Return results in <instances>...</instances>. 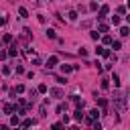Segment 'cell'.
<instances>
[{
    "label": "cell",
    "instance_id": "9",
    "mask_svg": "<svg viewBox=\"0 0 130 130\" xmlns=\"http://www.w3.org/2000/svg\"><path fill=\"white\" fill-rule=\"evenodd\" d=\"M120 35H122V37H128V35H130V30H128V26H122V28H120Z\"/></svg>",
    "mask_w": 130,
    "mask_h": 130
},
{
    "label": "cell",
    "instance_id": "25",
    "mask_svg": "<svg viewBox=\"0 0 130 130\" xmlns=\"http://www.w3.org/2000/svg\"><path fill=\"white\" fill-rule=\"evenodd\" d=\"M12 41V35H4V43H10Z\"/></svg>",
    "mask_w": 130,
    "mask_h": 130
},
{
    "label": "cell",
    "instance_id": "23",
    "mask_svg": "<svg viewBox=\"0 0 130 130\" xmlns=\"http://www.w3.org/2000/svg\"><path fill=\"white\" fill-rule=\"evenodd\" d=\"M92 39H96V41H98V39H100V32H98V30H94V32H92Z\"/></svg>",
    "mask_w": 130,
    "mask_h": 130
},
{
    "label": "cell",
    "instance_id": "10",
    "mask_svg": "<svg viewBox=\"0 0 130 130\" xmlns=\"http://www.w3.org/2000/svg\"><path fill=\"white\" fill-rule=\"evenodd\" d=\"M10 124H12V126H18V124H20L18 116H12V118H10Z\"/></svg>",
    "mask_w": 130,
    "mask_h": 130
},
{
    "label": "cell",
    "instance_id": "24",
    "mask_svg": "<svg viewBox=\"0 0 130 130\" xmlns=\"http://www.w3.org/2000/svg\"><path fill=\"white\" fill-rule=\"evenodd\" d=\"M94 130H102V124L100 122H94Z\"/></svg>",
    "mask_w": 130,
    "mask_h": 130
},
{
    "label": "cell",
    "instance_id": "19",
    "mask_svg": "<svg viewBox=\"0 0 130 130\" xmlns=\"http://www.w3.org/2000/svg\"><path fill=\"white\" fill-rule=\"evenodd\" d=\"M118 49H122V43L120 41H114V51H118Z\"/></svg>",
    "mask_w": 130,
    "mask_h": 130
},
{
    "label": "cell",
    "instance_id": "6",
    "mask_svg": "<svg viewBox=\"0 0 130 130\" xmlns=\"http://www.w3.org/2000/svg\"><path fill=\"white\" fill-rule=\"evenodd\" d=\"M61 71H63V73H71L73 67H71V65H61Z\"/></svg>",
    "mask_w": 130,
    "mask_h": 130
},
{
    "label": "cell",
    "instance_id": "11",
    "mask_svg": "<svg viewBox=\"0 0 130 130\" xmlns=\"http://www.w3.org/2000/svg\"><path fill=\"white\" fill-rule=\"evenodd\" d=\"M18 14L22 16V18H26V16H28V12H26V8H22V6L18 8Z\"/></svg>",
    "mask_w": 130,
    "mask_h": 130
},
{
    "label": "cell",
    "instance_id": "15",
    "mask_svg": "<svg viewBox=\"0 0 130 130\" xmlns=\"http://www.w3.org/2000/svg\"><path fill=\"white\" fill-rule=\"evenodd\" d=\"M47 37L49 39H55V30L53 28H47Z\"/></svg>",
    "mask_w": 130,
    "mask_h": 130
},
{
    "label": "cell",
    "instance_id": "4",
    "mask_svg": "<svg viewBox=\"0 0 130 130\" xmlns=\"http://www.w3.org/2000/svg\"><path fill=\"white\" fill-rule=\"evenodd\" d=\"M98 106L102 108V114H106V106H108V102L104 100V98H100V100H98Z\"/></svg>",
    "mask_w": 130,
    "mask_h": 130
},
{
    "label": "cell",
    "instance_id": "5",
    "mask_svg": "<svg viewBox=\"0 0 130 130\" xmlns=\"http://www.w3.org/2000/svg\"><path fill=\"white\" fill-rule=\"evenodd\" d=\"M108 12H110V8H108V6H102V8H100V16H98V18L102 20V18H104V16H106Z\"/></svg>",
    "mask_w": 130,
    "mask_h": 130
},
{
    "label": "cell",
    "instance_id": "14",
    "mask_svg": "<svg viewBox=\"0 0 130 130\" xmlns=\"http://www.w3.org/2000/svg\"><path fill=\"white\" fill-rule=\"evenodd\" d=\"M12 112H14V108H12L10 104H6V106H4V114H12Z\"/></svg>",
    "mask_w": 130,
    "mask_h": 130
},
{
    "label": "cell",
    "instance_id": "7",
    "mask_svg": "<svg viewBox=\"0 0 130 130\" xmlns=\"http://www.w3.org/2000/svg\"><path fill=\"white\" fill-rule=\"evenodd\" d=\"M73 118H75L77 122H81V120H84V114H81V110H77V112L73 114Z\"/></svg>",
    "mask_w": 130,
    "mask_h": 130
},
{
    "label": "cell",
    "instance_id": "16",
    "mask_svg": "<svg viewBox=\"0 0 130 130\" xmlns=\"http://www.w3.org/2000/svg\"><path fill=\"white\" fill-rule=\"evenodd\" d=\"M37 92H39V94H47V86H45V84H41V86H39V90H37Z\"/></svg>",
    "mask_w": 130,
    "mask_h": 130
},
{
    "label": "cell",
    "instance_id": "2",
    "mask_svg": "<svg viewBox=\"0 0 130 130\" xmlns=\"http://www.w3.org/2000/svg\"><path fill=\"white\" fill-rule=\"evenodd\" d=\"M57 61H59V59H57L55 55H53V57H49V59H47V65H45V67H47V69H53L55 65H57Z\"/></svg>",
    "mask_w": 130,
    "mask_h": 130
},
{
    "label": "cell",
    "instance_id": "1",
    "mask_svg": "<svg viewBox=\"0 0 130 130\" xmlns=\"http://www.w3.org/2000/svg\"><path fill=\"white\" fill-rule=\"evenodd\" d=\"M116 104H118V108L124 112L126 110V96L124 94H116Z\"/></svg>",
    "mask_w": 130,
    "mask_h": 130
},
{
    "label": "cell",
    "instance_id": "22",
    "mask_svg": "<svg viewBox=\"0 0 130 130\" xmlns=\"http://www.w3.org/2000/svg\"><path fill=\"white\" fill-rule=\"evenodd\" d=\"M98 28H100V32H106V30H108V24H100Z\"/></svg>",
    "mask_w": 130,
    "mask_h": 130
},
{
    "label": "cell",
    "instance_id": "17",
    "mask_svg": "<svg viewBox=\"0 0 130 130\" xmlns=\"http://www.w3.org/2000/svg\"><path fill=\"white\" fill-rule=\"evenodd\" d=\"M67 16H69V20H75V18H77V12H75V10H71Z\"/></svg>",
    "mask_w": 130,
    "mask_h": 130
},
{
    "label": "cell",
    "instance_id": "21",
    "mask_svg": "<svg viewBox=\"0 0 130 130\" xmlns=\"http://www.w3.org/2000/svg\"><path fill=\"white\" fill-rule=\"evenodd\" d=\"M112 24H114V26L120 24V18H118V16H112Z\"/></svg>",
    "mask_w": 130,
    "mask_h": 130
},
{
    "label": "cell",
    "instance_id": "20",
    "mask_svg": "<svg viewBox=\"0 0 130 130\" xmlns=\"http://www.w3.org/2000/svg\"><path fill=\"white\" fill-rule=\"evenodd\" d=\"M110 84H108V79H102V90H108Z\"/></svg>",
    "mask_w": 130,
    "mask_h": 130
},
{
    "label": "cell",
    "instance_id": "12",
    "mask_svg": "<svg viewBox=\"0 0 130 130\" xmlns=\"http://www.w3.org/2000/svg\"><path fill=\"white\" fill-rule=\"evenodd\" d=\"M20 124H22V126H30V124H35V120H30V118H24Z\"/></svg>",
    "mask_w": 130,
    "mask_h": 130
},
{
    "label": "cell",
    "instance_id": "13",
    "mask_svg": "<svg viewBox=\"0 0 130 130\" xmlns=\"http://www.w3.org/2000/svg\"><path fill=\"white\" fill-rule=\"evenodd\" d=\"M112 81H114V86H116V88L120 86V77H118L116 73H114V75H112Z\"/></svg>",
    "mask_w": 130,
    "mask_h": 130
},
{
    "label": "cell",
    "instance_id": "18",
    "mask_svg": "<svg viewBox=\"0 0 130 130\" xmlns=\"http://www.w3.org/2000/svg\"><path fill=\"white\" fill-rule=\"evenodd\" d=\"M16 53H18V51H16V47H10V51H8V55H10V57H16Z\"/></svg>",
    "mask_w": 130,
    "mask_h": 130
},
{
    "label": "cell",
    "instance_id": "3",
    "mask_svg": "<svg viewBox=\"0 0 130 130\" xmlns=\"http://www.w3.org/2000/svg\"><path fill=\"white\" fill-rule=\"evenodd\" d=\"M49 94H51L53 98H57V100H59V98H63V92H61L59 88H53V90H49Z\"/></svg>",
    "mask_w": 130,
    "mask_h": 130
},
{
    "label": "cell",
    "instance_id": "8",
    "mask_svg": "<svg viewBox=\"0 0 130 130\" xmlns=\"http://www.w3.org/2000/svg\"><path fill=\"white\" fill-rule=\"evenodd\" d=\"M100 114H102V112H98V110H92V112H90V118H92V120H98V116H100Z\"/></svg>",
    "mask_w": 130,
    "mask_h": 130
}]
</instances>
